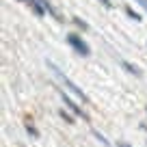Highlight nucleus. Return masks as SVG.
Returning a JSON list of instances; mask_svg holds the SVG:
<instances>
[{"label": "nucleus", "mask_w": 147, "mask_h": 147, "mask_svg": "<svg viewBox=\"0 0 147 147\" xmlns=\"http://www.w3.org/2000/svg\"><path fill=\"white\" fill-rule=\"evenodd\" d=\"M48 67H50V71H52V74H54V76H56V80H59V82H61V84H63V87H65V89H67V91H71V93H74V95L78 97V100H84V102H87V95H84V91H80V89H78V87H76V84H74V82H71V80H69V78H67V76H65V74H63V71H61V69H59V67H56V65H52V63H48Z\"/></svg>", "instance_id": "1"}, {"label": "nucleus", "mask_w": 147, "mask_h": 147, "mask_svg": "<svg viewBox=\"0 0 147 147\" xmlns=\"http://www.w3.org/2000/svg\"><path fill=\"white\" fill-rule=\"evenodd\" d=\"M67 43H69V46H71V48H74L76 52H78L80 56H89V54H91L89 46H87V43L82 41V39H80L78 35H74V32H69V35H67Z\"/></svg>", "instance_id": "2"}, {"label": "nucleus", "mask_w": 147, "mask_h": 147, "mask_svg": "<svg viewBox=\"0 0 147 147\" xmlns=\"http://www.w3.org/2000/svg\"><path fill=\"white\" fill-rule=\"evenodd\" d=\"M61 100H63V104L67 106V108L71 110V113H76V115H78V117H84V119H87V115H84L82 110H80V106H76V104H74V102H71V100H69V97H67V95H65V93H63V95H61Z\"/></svg>", "instance_id": "3"}, {"label": "nucleus", "mask_w": 147, "mask_h": 147, "mask_svg": "<svg viewBox=\"0 0 147 147\" xmlns=\"http://www.w3.org/2000/svg\"><path fill=\"white\" fill-rule=\"evenodd\" d=\"M37 2H39V5H41V7H43V11H50V13H52V15H54V18H56V20H59V18H61V15H59V13H56V11H54V7H52V5H50V2H48V0H37Z\"/></svg>", "instance_id": "4"}, {"label": "nucleus", "mask_w": 147, "mask_h": 147, "mask_svg": "<svg viewBox=\"0 0 147 147\" xmlns=\"http://www.w3.org/2000/svg\"><path fill=\"white\" fill-rule=\"evenodd\" d=\"M123 67L128 69V71H132V74H141V71H138L136 67H132V65H130V63H123Z\"/></svg>", "instance_id": "5"}, {"label": "nucleus", "mask_w": 147, "mask_h": 147, "mask_svg": "<svg viewBox=\"0 0 147 147\" xmlns=\"http://www.w3.org/2000/svg\"><path fill=\"white\" fill-rule=\"evenodd\" d=\"M74 22L78 24V26H80V28H84V30H87V24H84V22H82V20H80V18H76V20H74Z\"/></svg>", "instance_id": "6"}, {"label": "nucleus", "mask_w": 147, "mask_h": 147, "mask_svg": "<svg viewBox=\"0 0 147 147\" xmlns=\"http://www.w3.org/2000/svg\"><path fill=\"white\" fill-rule=\"evenodd\" d=\"M61 117H63V119H67V123H71V121H74V119H71V117H69V115H67V113H61Z\"/></svg>", "instance_id": "7"}, {"label": "nucleus", "mask_w": 147, "mask_h": 147, "mask_svg": "<svg viewBox=\"0 0 147 147\" xmlns=\"http://www.w3.org/2000/svg\"><path fill=\"white\" fill-rule=\"evenodd\" d=\"M128 15H130V18H134V20H136V22H138V20H141V18H138L136 13H134V11H130V9H128Z\"/></svg>", "instance_id": "8"}, {"label": "nucleus", "mask_w": 147, "mask_h": 147, "mask_svg": "<svg viewBox=\"0 0 147 147\" xmlns=\"http://www.w3.org/2000/svg\"><path fill=\"white\" fill-rule=\"evenodd\" d=\"M100 2L106 7V9H110V7H113V5H110V0H100Z\"/></svg>", "instance_id": "9"}, {"label": "nucleus", "mask_w": 147, "mask_h": 147, "mask_svg": "<svg viewBox=\"0 0 147 147\" xmlns=\"http://www.w3.org/2000/svg\"><path fill=\"white\" fill-rule=\"evenodd\" d=\"M136 2H138V5H141L143 9H145V11H147V0H136Z\"/></svg>", "instance_id": "10"}, {"label": "nucleus", "mask_w": 147, "mask_h": 147, "mask_svg": "<svg viewBox=\"0 0 147 147\" xmlns=\"http://www.w3.org/2000/svg\"><path fill=\"white\" fill-rule=\"evenodd\" d=\"M117 147H130V145H128V143H119Z\"/></svg>", "instance_id": "11"}]
</instances>
